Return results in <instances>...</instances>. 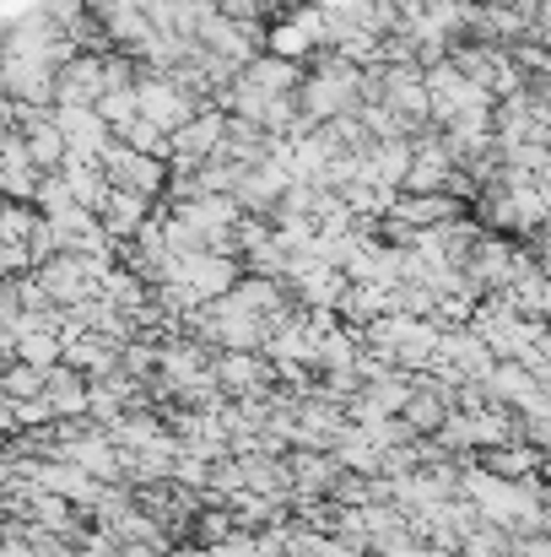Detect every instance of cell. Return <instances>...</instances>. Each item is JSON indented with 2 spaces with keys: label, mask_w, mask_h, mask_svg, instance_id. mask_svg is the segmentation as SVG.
<instances>
[{
  "label": "cell",
  "mask_w": 551,
  "mask_h": 557,
  "mask_svg": "<svg viewBox=\"0 0 551 557\" xmlns=\"http://www.w3.org/2000/svg\"><path fill=\"white\" fill-rule=\"evenodd\" d=\"M460 498L476 504V515L509 536H541L547 531V509H551V493L547 482H503L492 476L481 460H465V476H460Z\"/></svg>",
  "instance_id": "6da1fadb"
},
{
  "label": "cell",
  "mask_w": 551,
  "mask_h": 557,
  "mask_svg": "<svg viewBox=\"0 0 551 557\" xmlns=\"http://www.w3.org/2000/svg\"><path fill=\"white\" fill-rule=\"evenodd\" d=\"M54 433H60V460L82 466L87 476H98L109 487L125 482V455H120V444H114L109 428H98L92 417H82V422H60Z\"/></svg>",
  "instance_id": "7a4b0ae2"
},
{
  "label": "cell",
  "mask_w": 551,
  "mask_h": 557,
  "mask_svg": "<svg viewBox=\"0 0 551 557\" xmlns=\"http://www.w3.org/2000/svg\"><path fill=\"white\" fill-rule=\"evenodd\" d=\"M427 92H433V125H438V131H449V125L465 120V114H487V109H498V98H492L481 82H471V76L454 71V60L427 65Z\"/></svg>",
  "instance_id": "3957f363"
},
{
  "label": "cell",
  "mask_w": 551,
  "mask_h": 557,
  "mask_svg": "<svg viewBox=\"0 0 551 557\" xmlns=\"http://www.w3.org/2000/svg\"><path fill=\"white\" fill-rule=\"evenodd\" d=\"M249 271H243V260L238 255H216V249H205V255H189L179 260V282L189 293V304L195 309H205V304H216V298H227V293H238V282H243Z\"/></svg>",
  "instance_id": "277c9868"
},
{
  "label": "cell",
  "mask_w": 551,
  "mask_h": 557,
  "mask_svg": "<svg viewBox=\"0 0 551 557\" xmlns=\"http://www.w3.org/2000/svg\"><path fill=\"white\" fill-rule=\"evenodd\" d=\"M103 174H109V185L114 189H136V195H147V200H163L168 185H174V163L147 158V152H130L125 141H114V147H109Z\"/></svg>",
  "instance_id": "5b68a950"
},
{
  "label": "cell",
  "mask_w": 551,
  "mask_h": 557,
  "mask_svg": "<svg viewBox=\"0 0 551 557\" xmlns=\"http://www.w3.org/2000/svg\"><path fill=\"white\" fill-rule=\"evenodd\" d=\"M233 195H238V206H243L249 216H265V222H276V211H281V206H287V195H292V174H287L281 163L243 169Z\"/></svg>",
  "instance_id": "8992f818"
},
{
  "label": "cell",
  "mask_w": 551,
  "mask_h": 557,
  "mask_svg": "<svg viewBox=\"0 0 551 557\" xmlns=\"http://www.w3.org/2000/svg\"><path fill=\"white\" fill-rule=\"evenodd\" d=\"M103 87H109V54L98 49H82L65 71H60V103L65 109H98L103 103ZM54 103V109H60Z\"/></svg>",
  "instance_id": "52a82bcc"
},
{
  "label": "cell",
  "mask_w": 551,
  "mask_h": 557,
  "mask_svg": "<svg viewBox=\"0 0 551 557\" xmlns=\"http://www.w3.org/2000/svg\"><path fill=\"white\" fill-rule=\"evenodd\" d=\"M271 373H276V363H271L265 352H216V363H211V379L222 384V395H227V400L265 395Z\"/></svg>",
  "instance_id": "ba28073f"
},
{
  "label": "cell",
  "mask_w": 551,
  "mask_h": 557,
  "mask_svg": "<svg viewBox=\"0 0 551 557\" xmlns=\"http://www.w3.org/2000/svg\"><path fill=\"white\" fill-rule=\"evenodd\" d=\"M38 185H43V174L33 169V158H27V141H22V131H5L0 136V189H5V200H38Z\"/></svg>",
  "instance_id": "9c48e42d"
},
{
  "label": "cell",
  "mask_w": 551,
  "mask_h": 557,
  "mask_svg": "<svg viewBox=\"0 0 551 557\" xmlns=\"http://www.w3.org/2000/svg\"><path fill=\"white\" fill-rule=\"evenodd\" d=\"M43 395L54 400L60 422H82V417H92V379L76 373L71 363H60V369L49 373V389H43Z\"/></svg>",
  "instance_id": "30bf717a"
},
{
  "label": "cell",
  "mask_w": 551,
  "mask_h": 557,
  "mask_svg": "<svg viewBox=\"0 0 551 557\" xmlns=\"http://www.w3.org/2000/svg\"><path fill=\"white\" fill-rule=\"evenodd\" d=\"M147 222H152V200H147V195H136V189H114V195H109V206H103V227H109L114 244H130Z\"/></svg>",
  "instance_id": "8fae6325"
},
{
  "label": "cell",
  "mask_w": 551,
  "mask_h": 557,
  "mask_svg": "<svg viewBox=\"0 0 551 557\" xmlns=\"http://www.w3.org/2000/svg\"><path fill=\"white\" fill-rule=\"evenodd\" d=\"M481 466H487L492 476H503V482H536L541 466H547V455H541L530 438H519V444H503V449L481 455Z\"/></svg>",
  "instance_id": "7c38bea8"
},
{
  "label": "cell",
  "mask_w": 551,
  "mask_h": 557,
  "mask_svg": "<svg viewBox=\"0 0 551 557\" xmlns=\"http://www.w3.org/2000/svg\"><path fill=\"white\" fill-rule=\"evenodd\" d=\"M249 76H254L265 92H276V98H298L303 82H309V71H303L298 60H281V54H260V60L249 65Z\"/></svg>",
  "instance_id": "4fadbf2b"
},
{
  "label": "cell",
  "mask_w": 551,
  "mask_h": 557,
  "mask_svg": "<svg viewBox=\"0 0 551 557\" xmlns=\"http://www.w3.org/2000/svg\"><path fill=\"white\" fill-rule=\"evenodd\" d=\"M5 363H33V369L54 373L60 363H65V336H60V331H27Z\"/></svg>",
  "instance_id": "5bb4252c"
},
{
  "label": "cell",
  "mask_w": 551,
  "mask_h": 557,
  "mask_svg": "<svg viewBox=\"0 0 551 557\" xmlns=\"http://www.w3.org/2000/svg\"><path fill=\"white\" fill-rule=\"evenodd\" d=\"M265 54H281V60H314L320 49L309 44V33L292 22V16H281V22H271V33H265Z\"/></svg>",
  "instance_id": "9a60e30c"
},
{
  "label": "cell",
  "mask_w": 551,
  "mask_h": 557,
  "mask_svg": "<svg viewBox=\"0 0 551 557\" xmlns=\"http://www.w3.org/2000/svg\"><path fill=\"white\" fill-rule=\"evenodd\" d=\"M120 141H125L130 152H147V158H163V163H174V136H168V131H158L152 120H136L130 131H120Z\"/></svg>",
  "instance_id": "2e32d148"
},
{
  "label": "cell",
  "mask_w": 551,
  "mask_h": 557,
  "mask_svg": "<svg viewBox=\"0 0 551 557\" xmlns=\"http://www.w3.org/2000/svg\"><path fill=\"white\" fill-rule=\"evenodd\" d=\"M38 227H43V211H38V206L5 200V216H0V238H5V244H33Z\"/></svg>",
  "instance_id": "e0dca14e"
},
{
  "label": "cell",
  "mask_w": 551,
  "mask_h": 557,
  "mask_svg": "<svg viewBox=\"0 0 551 557\" xmlns=\"http://www.w3.org/2000/svg\"><path fill=\"white\" fill-rule=\"evenodd\" d=\"M5 400H38L49 389V373L33 369V363H5V379H0Z\"/></svg>",
  "instance_id": "ac0fdd59"
},
{
  "label": "cell",
  "mask_w": 551,
  "mask_h": 557,
  "mask_svg": "<svg viewBox=\"0 0 551 557\" xmlns=\"http://www.w3.org/2000/svg\"><path fill=\"white\" fill-rule=\"evenodd\" d=\"M43 216H60V211H71L76 206V195L65 185V174H43V185H38V200H33Z\"/></svg>",
  "instance_id": "d6986e66"
},
{
  "label": "cell",
  "mask_w": 551,
  "mask_h": 557,
  "mask_svg": "<svg viewBox=\"0 0 551 557\" xmlns=\"http://www.w3.org/2000/svg\"><path fill=\"white\" fill-rule=\"evenodd\" d=\"M271 5H281V11H298V5H314V0H271Z\"/></svg>",
  "instance_id": "ffe728a7"
},
{
  "label": "cell",
  "mask_w": 551,
  "mask_h": 557,
  "mask_svg": "<svg viewBox=\"0 0 551 557\" xmlns=\"http://www.w3.org/2000/svg\"><path fill=\"white\" fill-rule=\"evenodd\" d=\"M514 5H536V0H514Z\"/></svg>",
  "instance_id": "44dd1931"
}]
</instances>
